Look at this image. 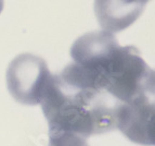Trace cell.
<instances>
[{
	"label": "cell",
	"mask_w": 155,
	"mask_h": 146,
	"mask_svg": "<svg viewBox=\"0 0 155 146\" xmlns=\"http://www.w3.org/2000/svg\"><path fill=\"white\" fill-rule=\"evenodd\" d=\"M74 62L68 68L81 81L118 103L154 96V71L134 46H120L113 33L91 32L71 48Z\"/></svg>",
	"instance_id": "6da1fadb"
},
{
	"label": "cell",
	"mask_w": 155,
	"mask_h": 146,
	"mask_svg": "<svg viewBox=\"0 0 155 146\" xmlns=\"http://www.w3.org/2000/svg\"><path fill=\"white\" fill-rule=\"evenodd\" d=\"M117 100L74 75L67 68L51 75L42 96L49 134L71 132L87 138L116 129Z\"/></svg>",
	"instance_id": "7a4b0ae2"
},
{
	"label": "cell",
	"mask_w": 155,
	"mask_h": 146,
	"mask_svg": "<svg viewBox=\"0 0 155 146\" xmlns=\"http://www.w3.org/2000/svg\"><path fill=\"white\" fill-rule=\"evenodd\" d=\"M51 75L46 61L41 57L22 54L9 63L7 86L16 102L35 106L41 102Z\"/></svg>",
	"instance_id": "3957f363"
},
{
	"label": "cell",
	"mask_w": 155,
	"mask_h": 146,
	"mask_svg": "<svg viewBox=\"0 0 155 146\" xmlns=\"http://www.w3.org/2000/svg\"><path fill=\"white\" fill-rule=\"evenodd\" d=\"M151 97L142 96L122 103L116 110V129L128 140L140 145L155 144V106Z\"/></svg>",
	"instance_id": "277c9868"
},
{
	"label": "cell",
	"mask_w": 155,
	"mask_h": 146,
	"mask_svg": "<svg viewBox=\"0 0 155 146\" xmlns=\"http://www.w3.org/2000/svg\"><path fill=\"white\" fill-rule=\"evenodd\" d=\"M149 1L150 0H94V13L104 31L117 33L137 21Z\"/></svg>",
	"instance_id": "5b68a950"
},
{
	"label": "cell",
	"mask_w": 155,
	"mask_h": 146,
	"mask_svg": "<svg viewBox=\"0 0 155 146\" xmlns=\"http://www.w3.org/2000/svg\"><path fill=\"white\" fill-rule=\"evenodd\" d=\"M48 146H89L86 138L71 132L50 133Z\"/></svg>",
	"instance_id": "8992f818"
},
{
	"label": "cell",
	"mask_w": 155,
	"mask_h": 146,
	"mask_svg": "<svg viewBox=\"0 0 155 146\" xmlns=\"http://www.w3.org/2000/svg\"><path fill=\"white\" fill-rule=\"evenodd\" d=\"M2 9H3V0H0V13H1Z\"/></svg>",
	"instance_id": "52a82bcc"
}]
</instances>
